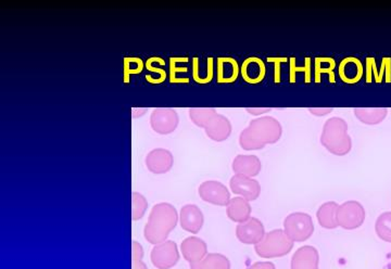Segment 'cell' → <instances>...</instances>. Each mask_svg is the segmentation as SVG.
Listing matches in <instances>:
<instances>
[{
    "instance_id": "1",
    "label": "cell",
    "mask_w": 391,
    "mask_h": 269,
    "mask_svg": "<svg viewBox=\"0 0 391 269\" xmlns=\"http://www.w3.org/2000/svg\"><path fill=\"white\" fill-rule=\"evenodd\" d=\"M283 127L280 122L272 117L253 119L239 136V145L243 150H260L266 145H273L282 137Z\"/></svg>"
},
{
    "instance_id": "13",
    "label": "cell",
    "mask_w": 391,
    "mask_h": 269,
    "mask_svg": "<svg viewBox=\"0 0 391 269\" xmlns=\"http://www.w3.org/2000/svg\"><path fill=\"white\" fill-rule=\"evenodd\" d=\"M204 214L201 210L194 204L184 205L180 210V227L190 233H198L204 226Z\"/></svg>"
},
{
    "instance_id": "25",
    "label": "cell",
    "mask_w": 391,
    "mask_h": 269,
    "mask_svg": "<svg viewBox=\"0 0 391 269\" xmlns=\"http://www.w3.org/2000/svg\"><path fill=\"white\" fill-rule=\"evenodd\" d=\"M190 269H231V263L224 255L210 253L200 262L190 264Z\"/></svg>"
},
{
    "instance_id": "22",
    "label": "cell",
    "mask_w": 391,
    "mask_h": 269,
    "mask_svg": "<svg viewBox=\"0 0 391 269\" xmlns=\"http://www.w3.org/2000/svg\"><path fill=\"white\" fill-rule=\"evenodd\" d=\"M355 117L365 125H378L386 119V108H357L353 110Z\"/></svg>"
},
{
    "instance_id": "17",
    "label": "cell",
    "mask_w": 391,
    "mask_h": 269,
    "mask_svg": "<svg viewBox=\"0 0 391 269\" xmlns=\"http://www.w3.org/2000/svg\"><path fill=\"white\" fill-rule=\"evenodd\" d=\"M338 72H339V78L343 82L353 85V84L359 82L363 78L364 68L359 59L355 58V57H348L341 61Z\"/></svg>"
},
{
    "instance_id": "10",
    "label": "cell",
    "mask_w": 391,
    "mask_h": 269,
    "mask_svg": "<svg viewBox=\"0 0 391 269\" xmlns=\"http://www.w3.org/2000/svg\"><path fill=\"white\" fill-rule=\"evenodd\" d=\"M236 235L245 245H258L264 238V226L258 219L250 217L248 221L239 224L236 228Z\"/></svg>"
},
{
    "instance_id": "29",
    "label": "cell",
    "mask_w": 391,
    "mask_h": 269,
    "mask_svg": "<svg viewBox=\"0 0 391 269\" xmlns=\"http://www.w3.org/2000/svg\"><path fill=\"white\" fill-rule=\"evenodd\" d=\"M157 57L148 59L146 62L147 68L150 71V75L146 76V80L151 84H160L166 78V71L161 68H157Z\"/></svg>"
},
{
    "instance_id": "20",
    "label": "cell",
    "mask_w": 391,
    "mask_h": 269,
    "mask_svg": "<svg viewBox=\"0 0 391 269\" xmlns=\"http://www.w3.org/2000/svg\"><path fill=\"white\" fill-rule=\"evenodd\" d=\"M318 252L315 247L310 245L300 247L292 256V269H318Z\"/></svg>"
},
{
    "instance_id": "6",
    "label": "cell",
    "mask_w": 391,
    "mask_h": 269,
    "mask_svg": "<svg viewBox=\"0 0 391 269\" xmlns=\"http://www.w3.org/2000/svg\"><path fill=\"white\" fill-rule=\"evenodd\" d=\"M365 210L357 201H348L338 208V226L347 231L360 228L365 221Z\"/></svg>"
},
{
    "instance_id": "7",
    "label": "cell",
    "mask_w": 391,
    "mask_h": 269,
    "mask_svg": "<svg viewBox=\"0 0 391 269\" xmlns=\"http://www.w3.org/2000/svg\"><path fill=\"white\" fill-rule=\"evenodd\" d=\"M180 261V252L174 241L166 240L155 245L151 251V262L158 269H170Z\"/></svg>"
},
{
    "instance_id": "9",
    "label": "cell",
    "mask_w": 391,
    "mask_h": 269,
    "mask_svg": "<svg viewBox=\"0 0 391 269\" xmlns=\"http://www.w3.org/2000/svg\"><path fill=\"white\" fill-rule=\"evenodd\" d=\"M199 196L204 202L214 205L227 206L231 201V194L222 182L209 180L200 184Z\"/></svg>"
},
{
    "instance_id": "2",
    "label": "cell",
    "mask_w": 391,
    "mask_h": 269,
    "mask_svg": "<svg viewBox=\"0 0 391 269\" xmlns=\"http://www.w3.org/2000/svg\"><path fill=\"white\" fill-rule=\"evenodd\" d=\"M178 219L180 216L172 204H156L151 210L148 221L143 229L146 240L153 245L168 240L171 231H174L178 225Z\"/></svg>"
},
{
    "instance_id": "26",
    "label": "cell",
    "mask_w": 391,
    "mask_h": 269,
    "mask_svg": "<svg viewBox=\"0 0 391 269\" xmlns=\"http://www.w3.org/2000/svg\"><path fill=\"white\" fill-rule=\"evenodd\" d=\"M217 113V110L213 109V108H192V109H190V117L192 123L197 125L198 127H201V129L207 126L210 119Z\"/></svg>"
},
{
    "instance_id": "21",
    "label": "cell",
    "mask_w": 391,
    "mask_h": 269,
    "mask_svg": "<svg viewBox=\"0 0 391 269\" xmlns=\"http://www.w3.org/2000/svg\"><path fill=\"white\" fill-rule=\"evenodd\" d=\"M226 213L229 219L236 223H243L248 221L251 217V206L248 200L243 199L241 196H237L231 199L229 203L226 206Z\"/></svg>"
},
{
    "instance_id": "15",
    "label": "cell",
    "mask_w": 391,
    "mask_h": 269,
    "mask_svg": "<svg viewBox=\"0 0 391 269\" xmlns=\"http://www.w3.org/2000/svg\"><path fill=\"white\" fill-rule=\"evenodd\" d=\"M204 129L210 139L217 141V143H222V141H225L231 136L233 127H232V123L227 117L217 113L210 119L207 126L204 127Z\"/></svg>"
},
{
    "instance_id": "12",
    "label": "cell",
    "mask_w": 391,
    "mask_h": 269,
    "mask_svg": "<svg viewBox=\"0 0 391 269\" xmlns=\"http://www.w3.org/2000/svg\"><path fill=\"white\" fill-rule=\"evenodd\" d=\"M146 166L153 174H166L172 168L174 158L171 151L166 149H153L147 154Z\"/></svg>"
},
{
    "instance_id": "30",
    "label": "cell",
    "mask_w": 391,
    "mask_h": 269,
    "mask_svg": "<svg viewBox=\"0 0 391 269\" xmlns=\"http://www.w3.org/2000/svg\"><path fill=\"white\" fill-rule=\"evenodd\" d=\"M143 245L137 241L131 243V269H148L147 265L143 263Z\"/></svg>"
},
{
    "instance_id": "27",
    "label": "cell",
    "mask_w": 391,
    "mask_h": 269,
    "mask_svg": "<svg viewBox=\"0 0 391 269\" xmlns=\"http://www.w3.org/2000/svg\"><path fill=\"white\" fill-rule=\"evenodd\" d=\"M375 231L379 239L391 243V212L381 214L375 224Z\"/></svg>"
},
{
    "instance_id": "18",
    "label": "cell",
    "mask_w": 391,
    "mask_h": 269,
    "mask_svg": "<svg viewBox=\"0 0 391 269\" xmlns=\"http://www.w3.org/2000/svg\"><path fill=\"white\" fill-rule=\"evenodd\" d=\"M232 168L236 175L253 178L255 176H258L259 173L262 170V164L258 157L255 155L239 154L234 159Z\"/></svg>"
},
{
    "instance_id": "36",
    "label": "cell",
    "mask_w": 391,
    "mask_h": 269,
    "mask_svg": "<svg viewBox=\"0 0 391 269\" xmlns=\"http://www.w3.org/2000/svg\"><path fill=\"white\" fill-rule=\"evenodd\" d=\"M247 112H249L251 115L258 117V115H264L272 111V108H247Z\"/></svg>"
},
{
    "instance_id": "32",
    "label": "cell",
    "mask_w": 391,
    "mask_h": 269,
    "mask_svg": "<svg viewBox=\"0 0 391 269\" xmlns=\"http://www.w3.org/2000/svg\"><path fill=\"white\" fill-rule=\"evenodd\" d=\"M365 78L367 82H379V72L376 68L374 58L367 59V68H365Z\"/></svg>"
},
{
    "instance_id": "16",
    "label": "cell",
    "mask_w": 391,
    "mask_h": 269,
    "mask_svg": "<svg viewBox=\"0 0 391 269\" xmlns=\"http://www.w3.org/2000/svg\"><path fill=\"white\" fill-rule=\"evenodd\" d=\"M180 251L190 264L200 262L208 254L207 245L198 237L186 238L180 245Z\"/></svg>"
},
{
    "instance_id": "37",
    "label": "cell",
    "mask_w": 391,
    "mask_h": 269,
    "mask_svg": "<svg viewBox=\"0 0 391 269\" xmlns=\"http://www.w3.org/2000/svg\"><path fill=\"white\" fill-rule=\"evenodd\" d=\"M248 269H275L274 264L270 262L255 263Z\"/></svg>"
},
{
    "instance_id": "34",
    "label": "cell",
    "mask_w": 391,
    "mask_h": 269,
    "mask_svg": "<svg viewBox=\"0 0 391 269\" xmlns=\"http://www.w3.org/2000/svg\"><path fill=\"white\" fill-rule=\"evenodd\" d=\"M379 72V82H382L385 80L386 82H391V66H390V59L384 58L383 59L382 68L378 71Z\"/></svg>"
},
{
    "instance_id": "35",
    "label": "cell",
    "mask_w": 391,
    "mask_h": 269,
    "mask_svg": "<svg viewBox=\"0 0 391 269\" xmlns=\"http://www.w3.org/2000/svg\"><path fill=\"white\" fill-rule=\"evenodd\" d=\"M333 111V108H310L308 109V112L315 117H325Z\"/></svg>"
},
{
    "instance_id": "31",
    "label": "cell",
    "mask_w": 391,
    "mask_h": 269,
    "mask_svg": "<svg viewBox=\"0 0 391 269\" xmlns=\"http://www.w3.org/2000/svg\"><path fill=\"white\" fill-rule=\"evenodd\" d=\"M143 68V62L141 58H125V82H129V78L133 74L141 73Z\"/></svg>"
},
{
    "instance_id": "4",
    "label": "cell",
    "mask_w": 391,
    "mask_h": 269,
    "mask_svg": "<svg viewBox=\"0 0 391 269\" xmlns=\"http://www.w3.org/2000/svg\"><path fill=\"white\" fill-rule=\"evenodd\" d=\"M294 247V241L282 229L265 233L261 242L255 245V252L263 259L280 257L288 254Z\"/></svg>"
},
{
    "instance_id": "14",
    "label": "cell",
    "mask_w": 391,
    "mask_h": 269,
    "mask_svg": "<svg viewBox=\"0 0 391 269\" xmlns=\"http://www.w3.org/2000/svg\"><path fill=\"white\" fill-rule=\"evenodd\" d=\"M241 74L243 80L251 85L260 84L266 75L264 62L257 57H250L243 61L241 68Z\"/></svg>"
},
{
    "instance_id": "3",
    "label": "cell",
    "mask_w": 391,
    "mask_h": 269,
    "mask_svg": "<svg viewBox=\"0 0 391 269\" xmlns=\"http://www.w3.org/2000/svg\"><path fill=\"white\" fill-rule=\"evenodd\" d=\"M324 148L338 157L348 154L353 148V141L348 133V124L341 117H332L324 124L321 135Z\"/></svg>"
},
{
    "instance_id": "23",
    "label": "cell",
    "mask_w": 391,
    "mask_h": 269,
    "mask_svg": "<svg viewBox=\"0 0 391 269\" xmlns=\"http://www.w3.org/2000/svg\"><path fill=\"white\" fill-rule=\"evenodd\" d=\"M338 205L336 202H327L320 206L318 214V221L320 225L326 229H335L338 227L337 211Z\"/></svg>"
},
{
    "instance_id": "28",
    "label": "cell",
    "mask_w": 391,
    "mask_h": 269,
    "mask_svg": "<svg viewBox=\"0 0 391 269\" xmlns=\"http://www.w3.org/2000/svg\"><path fill=\"white\" fill-rule=\"evenodd\" d=\"M148 209V202L143 194L138 192L131 194V219L139 221Z\"/></svg>"
},
{
    "instance_id": "11",
    "label": "cell",
    "mask_w": 391,
    "mask_h": 269,
    "mask_svg": "<svg viewBox=\"0 0 391 269\" xmlns=\"http://www.w3.org/2000/svg\"><path fill=\"white\" fill-rule=\"evenodd\" d=\"M232 191L235 194H239L243 199L255 201L260 196L261 186L259 182L253 178L246 177L241 175H234L229 182Z\"/></svg>"
},
{
    "instance_id": "24",
    "label": "cell",
    "mask_w": 391,
    "mask_h": 269,
    "mask_svg": "<svg viewBox=\"0 0 391 269\" xmlns=\"http://www.w3.org/2000/svg\"><path fill=\"white\" fill-rule=\"evenodd\" d=\"M336 61L329 57H323V58H315L314 60V80L315 82H321L322 75L327 74L329 76L328 80L331 82H335V68Z\"/></svg>"
},
{
    "instance_id": "5",
    "label": "cell",
    "mask_w": 391,
    "mask_h": 269,
    "mask_svg": "<svg viewBox=\"0 0 391 269\" xmlns=\"http://www.w3.org/2000/svg\"><path fill=\"white\" fill-rule=\"evenodd\" d=\"M284 231L294 242H304L314 233L313 221L306 213H292L284 221Z\"/></svg>"
},
{
    "instance_id": "19",
    "label": "cell",
    "mask_w": 391,
    "mask_h": 269,
    "mask_svg": "<svg viewBox=\"0 0 391 269\" xmlns=\"http://www.w3.org/2000/svg\"><path fill=\"white\" fill-rule=\"evenodd\" d=\"M239 64L236 59L231 57H222L218 59V82L220 84H231L239 78Z\"/></svg>"
},
{
    "instance_id": "33",
    "label": "cell",
    "mask_w": 391,
    "mask_h": 269,
    "mask_svg": "<svg viewBox=\"0 0 391 269\" xmlns=\"http://www.w3.org/2000/svg\"><path fill=\"white\" fill-rule=\"evenodd\" d=\"M300 72H306V74H308V75H312L311 59L306 58V66L304 70V68L296 66L294 58L290 60V82H294V76H296V74L300 73Z\"/></svg>"
},
{
    "instance_id": "8",
    "label": "cell",
    "mask_w": 391,
    "mask_h": 269,
    "mask_svg": "<svg viewBox=\"0 0 391 269\" xmlns=\"http://www.w3.org/2000/svg\"><path fill=\"white\" fill-rule=\"evenodd\" d=\"M178 112L171 108H158L150 115V125L153 131L160 135H169L178 126Z\"/></svg>"
},
{
    "instance_id": "38",
    "label": "cell",
    "mask_w": 391,
    "mask_h": 269,
    "mask_svg": "<svg viewBox=\"0 0 391 269\" xmlns=\"http://www.w3.org/2000/svg\"><path fill=\"white\" fill-rule=\"evenodd\" d=\"M287 59L286 58H282V59H278V62H276V66H275V68H276V74H275V78H276V80H275V82H280V70H278V68H280V64H282V62H286Z\"/></svg>"
}]
</instances>
